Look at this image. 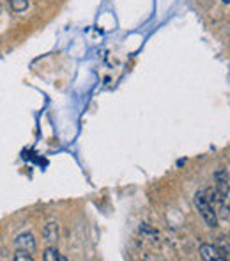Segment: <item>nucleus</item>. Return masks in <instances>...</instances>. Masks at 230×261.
Masks as SVG:
<instances>
[{
  "label": "nucleus",
  "mask_w": 230,
  "mask_h": 261,
  "mask_svg": "<svg viewBox=\"0 0 230 261\" xmlns=\"http://www.w3.org/2000/svg\"><path fill=\"white\" fill-rule=\"evenodd\" d=\"M214 182H216L214 189L218 190L219 196L226 199V196H228V192H230V182H228V172H226V169H218V170H216V172H214Z\"/></svg>",
  "instance_id": "2"
},
{
  "label": "nucleus",
  "mask_w": 230,
  "mask_h": 261,
  "mask_svg": "<svg viewBox=\"0 0 230 261\" xmlns=\"http://www.w3.org/2000/svg\"><path fill=\"white\" fill-rule=\"evenodd\" d=\"M43 257H44L46 261H66V259H68V257L62 256V254L59 252V250L55 249V247H48V249L44 250Z\"/></svg>",
  "instance_id": "6"
},
{
  "label": "nucleus",
  "mask_w": 230,
  "mask_h": 261,
  "mask_svg": "<svg viewBox=\"0 0 230 261\" xmlns=\"http://www.w3.org/2000/svg\"><path fill=\"white\" fill-rule=\"evenodd\" d=\"M195 208L198 210L200 217L204 219L205 226L207 228H216L218 226V213H216V208L209 203V199L205 197V192L204 190H198L195 194Z\"/></svg>",
  "instance_id": "1"
},
{
  "label": "nucleus",
  "mask_w": 230,
  "mask_h": 261,
  "mask_svg": "<svg viewBox=\"0 0 230 261\" xmlns=\"http://www.w3.org/2000/svg\"><path fill=\"white\" fill-rule=\"evenodd\" d=\"M218 249H219V252H221L223 259H230V247H228V245H226V243H225V242H219Z\"/></svg>",
  "instance_id": "9"
},
{
  "label": "nucleus",
  "mask_w": 230,
  "mask_h": 261,
  "mask_svg": "<svg viewBox=\"0 0 230 261\" xmlns=\"http://www.w3.org/2000/svg\"><path fill=\"white\" fill-rule=\"evenodd\" d=\"M200 256L204 257L205 261H221L223 259L218 245H212V243H202V245H200Z\"/></svg>",
  "instance_id": "4"
},
{
  "label": "nucleus",
  "mask_w": 230,
  "mask_h": 261,
  "mask_svg": "<svg viewBox=\"0 0 230 261\" xmlns=\"http://www.w3.org/2000/svg\"><path fill=\"white\" fill-rule=\"evenodd\" d=\"M43 238L46 243H57L59 240V224L57 222H48L43 229Z\"/></svg>",
  "instance_id": "5"
},
{
  "label": "nucleus",
  "mask_w": 230,
  "mask_h": 261,
  "mask_svg": "<svg viewBox=\"0 0 230 261\" xmlns=\"http://www.w3.org/2000/svg\"><path fill=\"white\" fill-rule=\"evenodd\" d=\"M15 245H16V249L27 250V252H34L37 243H36V238H34L32 233H22V235L16 236Z\"/></svg>",
  "instance_id": "3"
},
{
  "label": "nucleus",
  "mask_w": 230,
  "mask_h": 261,
  "mask_svg": "<svg viewBox=\"0 0 230 261\" xmlns=\"http://www.w3.org/2000/svg\"><path fill=\"white\" fill-rule=\"evenodd\" d=\"M15 259L16 261H32L34 257H32V252H27V250L18 249L15 252Z\"/></svg>",
  "instance_id": "7"
},
{
  "label": "nucleus",
  "mask_w": 230,
  "mask_h": 261,
  "mask_svg": "<svg viewBox=\"0 0 230 261\" xmlns=\"http://www.w3.org/2000/svg\"><path fill=\"white\" fill-rule=\"evenodd\" d=\"M13 8L18 13L25 11V9L29 8V0H13Z\"/></svg>",
  "instance_id": "8"
}]
</instances>
